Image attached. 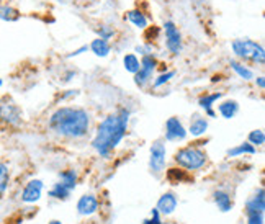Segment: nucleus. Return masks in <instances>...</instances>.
Wrapping results in <instances>:
<instances>
[{
  "label": "nucleus",
  "instance_id": "nucleus-10",
  "mask_svg": "<svg viewBox=\"0 0 265 224\" xmlns=\"http://www.w3.org/2000/svg\"><path fill=\"white\" fill-rule=\"evenodd\" d=\"M41 190H43V182L41 180H31L26 183L22 193V201L25 203H35L41 198Z\"/></svg>",
  "mask_w": 265,
  "mask_h": 224
},
{
  "label": "nucleus",
  "instance_id": "nucleus-5",
  "mask_svg": "<svg viewBox=\"0 0 265 224\" xmlns=\"http://www.w3.org/2000/svg\"><path fill=\"white\" fill-rule=\"evenodd\" d=\"M0 121L8 126H20L22 123V110L8 95L0 98Z\"/></svg>",
  "mask_w": 265,
  "mask_h": 224
},
{
  "label": "nucleus",
  "instance_id": "nucleus-16",
  "mask_svg": "<svg viewBox=\"0 0 265 224\" xmlns=\"http://www.w3.org/2000/svg\"><path fill=\"white\" fill-rule=\"evenodd\" d=\"M237 111H239V105H237L236 100H226L224 103L220 105V113L222 115V118H226V120L234 118Z\"/></svg>",
  "mask_w": 265,
  "mask_h": 224
},
{
  "label": "nucleus",
  "instance_id": "nucleus-1",
  "mask_svg": "<svg viewBox=\"0 0 265 224\" xmlns=\"http://www.w3.org/2000/svg\"><path fill=\"white\" fill-rule=\"evenodd\" d=\"M128 111H121L120 115H110L100 123L97 134H95L92 146L102 157H108L110 152L118 146L126 134L128 128Z\"/></svg>",
  "mask_w": 265,
  "mask_h": 224
},
{
  "label": "nucleus",
  "instance_id": "nucleus-19",
  "mask_svg": "<svg viewBox=\"0 0 265 224\" xmlns=\"http://www.w3.org/2000/svg\"><path fill=\"white\" fill-rule=\"evenodd\" d=\"M59 179H61V183L67 186L69 190H74L76 188V183H77V174L76 170H64V172L59 174Z\"/></svg>",
  "mask_w": 265,
  "mask_h": 224
},
{
  "label": "nucleus",
  "instance_id": "nucleus-34",
  "mask_svg": "<svg viewBox=\"0 0 265 224\" xmlns=\"http://www.w3.org/2000/svg\"><path fill=\"white\" fill-rule=\"evenodd\" d=\"M2 85H3V81H2V79H0V87H2Z\"/></svg>",
  "mask_w": 265,
  "mask_h": 224
},
{
  "label": "nucleus",
  "instance_id": "nucleus-11",
  "mask_svg": "<svg viewBox=\"0 0 265 224\" xmlns=\"http://www.w3.org/2000/svg\"><path fill=\"white\" fill-rule=\"evenodd\" d=\"M98 210V200L93 195H84L81 196L77 203V211L81 216H90Z\"/></svg>",
  "mask_w": 265,
  "mask_h": 224
},
{
  "label": "nucleus",
  "instance_id": "nucleus-21",
  "mask_svg": "<svg viewBox=\"0 0 265 224\" xmlns=\"http://www.w3.org/2000/svg\"><path fill=\"white\" fill-rule=\"evenodd\" d=\"M241 154H256V147L249 142H242L237 147H232L227 151V156L229 157H237V156H241Z\"/></svg>",
  "mask_w": 265,
  "mask_h": 224
},
{
  "label": "nucleus",
  "instance_id": "nucleus-13",
  "mask_svg": "<svg viewBox=\"0 0 265 224\" xmlns=\"http://www.w3.org/2000/svg\"><path fill=\"white\" fill-rule=\"evenodd\" d=\"M265 191L261 188L246 205V213H264L265 210Z\"/></svg>",
  "mask_w": 265,
  "mask_h": 224
},
{
  "label": "nucleus",
  "instance_id": "nucleus-23",
  "mask_svg": "<svg viewBox=\"0 0 265 224\" xmlns=\"http://www.w3.org/2000/svg\"><path fill=\"white\" fill-rule=\"evenodd\" d=\"M221 97H222L221 92H216V93H211V95H203V97L198 100V105L201 106V108H205L206 111H208V110H213L211 106H213V103H215L218 98H221Z\"/></svg>",
  "mask_w": 265,
  "mask_h": 224
},
{
  "label": "nucleus",
  "instance_id": "nucleus-9",
  "mask_svg": "<svg viewBox=\"0 0 265 224\" xmlns=\"http://www.w3.org/2000/svg\"><path fill=\"white\" fill-rule=\"evenodd\" d=\"M166 137L169 141H183L187 137V131L178 118H169L166 121Z\"/></svg>",
  "mask_w": 265,
  "mask_h": 224
},
{
  "label": "nucleus",
  "instance_id": "nucleus-37",
  "mask_svg": "<svg viewBox=\"0 0 265 224\" xmlns=\"http://www.w3.org/2000/svg\"><path fill=\"white\" fill-rule=\"evenodd\" d=\"M176 224H178V223H176Z\"/></svg>",
  "mask_w": 265,
  "mask_h": 224
},
{
  "label": "nucleus",
  "instance_id": "nucleus-15",
  "mask_svg": "<svg viewBox=\"0 0 265 224\" xmlns=\"http://www.w3.org/2000/svg\"><path fill=\"white\" fill-rule=\"evenodd\" d=\"M88 49H92V52L95 56L105 57V56H108V52H110V43H108V40L97 38V40L92 41V45L88 46Z\"/></svg>",
  "mask_w": 265,
  "mask_h": 224
},
{
  "label": "nucleus",
  "instance_id": "nucleus-30",
  "mask_svg": "<svg viewBox=\"0 0 265 224\" xmlns=\"http://www.w3.org/2000/svg\"><path fill=\"white\" fill-rule=\"evenodd\" d=\"M100 38H103V40H108L110 36H113V30H110V28H105V26H102L100 28Z\"/></svg>",
  "mask_w": 265,
  "mask_h": 224
},
{
  "label": "nucleus",
  "instance_id": "nucleus-8",
  "mask_svg": "<svg viewBox=\"0 0 265 224\" xmlns=\"http://www.w3.org/2000/svg\"><path fill=\"white\" fill-rule=\"evenodd\" d=\"M166 146L164 142L161 141H156L154 144L151 146V159H149V165H151V170L152 172H162L164 167H166Z\"/></svg>",
  "mask_w": 265,
  "mask_h": 224
},
{
  "label": "nucleus",
  "instance_id": "nucleus-3",
  "mask_svg": "<svg viewBox=\"0 0 265 224\" xmlns=\"http://www.w3.org/2000/svg\"><path fill=\"white\" fill-rule=\"evenodd\" d=\"M232 51H234L236 56L242 57V59H249L257 64L265 62L264 47L252 40H234L232 41Z\"/></svg>",
  "mask_w": 265,
  "mask_h": 224
},
{
  "label": "nucleus",
  "instance_id": "nucleus-32",
  "mask_svg": "<svg viewBox=\"0 0 265 224\" xmlns=\"http://www.w3.org/2000/svg\"><path fill=\"white\" fill-rule=\"evenodd\" d=\"M257 85H259V87H261V89H264V87H265V81H264V77H259V79H257Z\"/></svg>",
  "mask_w": 265,
  "mask_h": 224
},
{
  "label": "nucleus",
  "instance_id": "nucleus-24",
  "mask_svg": "<svg viewBox=\"0 0 265 224\" xmlns=\"http://www.w3.org/2000/svg\"><path fill=\"white\" fill-rule=\"evenodd\" d=\"M123 64H125L126 71L131 72V74H136L137 71H139V66H141L139 59H137L134 54H126L125 59H123Z\"/></svg>",
  "mask_w": 265,
  "mask_h": 224
},
{
  "label": "nucleus",
  "instance_id": "nucleus-2",
  "mask_svg": "<svg viewBox=\"0 0 265 224\" xmlns=\"http://www.w3.org/2000/svg\"><path fill=\"white\" fill-rule=\"evenodd\" d=\"M51 130L67 137H82L88 133L90 118L88 113L82 108L64 106L54 111L49 120Z\"/></svg>",
  "mask_w": 265,
  "mask_h": 224
},
{
  "label": "nucleus",
  "instance_id": "nucleus-26",
  "mask_svg": "<svg viewBox=\"0 0 265 224\" xmlns=\"http://www.w3.org/2000/svg\"><path fill=\"white\" fill-rule=\"evenodd\" d=\"M8 179H10V175H8L7 165H5L3 162H0V195H2L5 190H7Z\"/></svg>",
  "mask_w": 265,
  "mask_h": 224
},
{
  "label": "nucleus",
  "instance_id": "nucleus-18",
  "mask_svg": "<svg viewBox=\"0 0 265 224\" xmlns=\"http://www.w3.org/2000/svg\"><path fill=\"white\" fill-rule=\"evenodd\" d=\"M128 20L131 21L132 25L137 26V28H146L147 26V18L146 15L141 12V10H130L128 12Z\"/></svg>",
  "mask_w": 265,
  "mask_h": 224
},
{
  "label": "nucleus",
  "instance_id": "nucleus-6",
  "mask_svg": "<svg viewBox=\"0 0 265 224\" xmlns=\"http://www.w3.org/2000/svg\"><path fill=\"white\" fill-rule=\"evenodd\" d=\"M156 66H157V61L152 57V54L142 56L139 71L134 74V82L139 85V87H142L146 82H149V79L152 77V72L156 71Z\"/></svg>",
  "mask_w": 265,
  "mask_h": 224
},
{
  "label": "nucleus",
  "instance_id": "nucleus-17",
  "mask_svg": "<svg viewBox=\"0 0 265 224\" xmlns=\"http://www.w3.org/2000/svg\"><path fill=\"white\" fill-rule=\"evenodd\" d=\"M215 203L218 205V208H220L222 213L229 211L231 208H232L231 196L227 195V193H224V191H216V193H215Z\"/></svg>",
  "mask_w": 265,
  "mask_h": 224
},
{
  "label": "nucleus",
  "instance_id": "nucleus-36",
  "mask_svg": "<svg viewBox=\"0 0 265 224\" xmlns=\"http://www.w3.org/2000/svg\"><path fill=\"white\" fill-rule=\"evenodd\" d=\"M161 224H166V223H161Z\"/></svg>",
  "mask_w": 265,
  "mask_h": 224
},
{
  "label": "nucleus",
  "instance_id": "nucleus-22",
  "mask_svg": "<svg viewBox=\"0 0 265 224\" xmlns=\"http://www.w3.org/2000/svg\"><path fill=\"white\" fill-rule=\"evenodd\" d=\"M49 196H52V198H57V200H67L69 196H71V190L59 182L49 190Z\"/></svg>",
  "mask_w": 265,
  "mask_h": 224
},
{
  "label": "nucleus",
  "instance_id": "nucleus-29",
  "mask_svg": "<svg viewBox=\"0 0 265 224\" xmlns=\"http://www.w3.org/2000/svg\"><path fill=\"white\" fill-rule=\"evenodd\" d=\"M247 224H264V213H247Z\"/></svg>",
  "mask_w": 265,
  "mask_h": 224
},
{
  "label": "nucleus",
  "instance_id": "nucleus-14",
  "mask_svg": "<svg viewBox=\"0 0 265 224\" xmlns=\"http://www.w3.org/2000/svg\"><path fill=\"white\" fill-rule=\"evenodd\" d=\"M206 130H208V121H206L203 116H198V115H195L193 116V120L190 121V134L195 136V137H198L201 134H205Z\"/></svg>",
  "mask_w": 265,
  "mask_h": 224
},
{
  "label": "nucleus",
  "instance_id": "nucleus-35",
  "mask_svg": "<svg viewBox=\"0 0 265 224\" xmlns=\"http://www.w3.org/2000/svg\"><path fill=\"white\" fill-rule=\"evenodd\" d=\"M57 2H66V0H57Z\"/></svg>",
  "mask_w": 265,
  "mask_h": 224
},
{
  "label": "nucleus",
  "instance_id": "nucleus-31",
  "mask_svg": "<svg viewBox=\"0 0 265 224\" xmlns=\"http://www.w3.org/2000/svg\"><path fill=\"white\" fill-rule=\"evenodd\" d=\"M86 51H88V46H82V47H81V49H77V51H74V52H71V54H69V57L79 56V54H82V52H86Z\"/></svg>",
  "mask_w": 265,
  "mask_h": 224
},
{
  "label": "nucleus",
  "instance_id": "nucleus-20",
  "mask_svg": "<svg viewBox=\"0 0 265 224\" xmlns=\"http://www.w3.org/2000/svg\"><path fill=\"white\" fill-rule=\"evenodd\" d=\"M18 18H20V13H18L17 8L0 3V20H5V21H17Z\"/></svg>",
  "mask_w": 265,
  "mask_h": 224
},
{
  "label": "nucleus",
  "instance_id": "nucleus-27",
  "mask_svg": "<svg viewBox=\"0 0 265 224\" xmlns=\"http://www.w3.org/2000/svg\"><path fill=\"white\" fill-rule=\"evenodd\" d=\"M249 142L254 144V146H262L265 142V134L262 130H256V131H251L249 134Z\"/></svg>",
  "mask_w": 265,
  "mask_h": 224
},
{
  "label": "nucleus",
  "instance_id": "nucleus-25",
  "mask_svg": "<svg viewBox=\"0 0 265 224\" xmlns=\"http://www.w3.org/2000/svg\"><path fill=\"white\" fill-rule=\"evenodd\" d=\"M231 66H232V69H234V71L237 72V76L242 77L244 81H251V79L254 77V74H252L251 69H247L246 66H242V64L236 62V61H231Z\"/></svg>",
  "mask_w": 265,
  "mask_h": 224
},
{
  "label": "nucleus",
  "instance_id": "nucleus-4",
  "mask_svg": "<svg viewBox=\"0 0 265 224\" xmlns=\"http://www.w3.org/2000/svg\"><path fill=\"white\" fill-rule=\"evenodd\" d=\"M176 162L188 170H198L206 164V154L198 147L188 146L176 154Z\"/></svg>",
  "mask_w": 265,
  "mask_h": 224
},
{
  "label": "nucleus",
  "instance_id": "nucleus-33",
  "mask_svg": "<svg viewBox=\"0 0 265 224\" xmlns=\"http://www.w3.org/2000/svg\"><path fill=\"white\" fill-rule=\"evenodd\" d=\"M49 224H62V223L61 221H51Z\"/></svg>",
  "mask_w": 265,
  "mask_h": 224
},
{
  "label": "nucleus",
  "instance_id": "nucleus-28",
  "mask_svg": "<svg viewBox=\"0 0 265 224\" xmlns=\"http://www.w3.org/2000/svg\"><path fill=\"white\" fill-rule=\"evenodd\" d=\"M176 76V72L174 71H171V72H166V74H161V76H159L156 81H154V87H161V85H164L166 82H169L171 81V79Z\"/></svg>",
  "mask_w": 265,
  "mask_h": 224
},
{
  "label": "nucleus",
  "instance_id": "nucleus-12",
  "mask_svg": "<svg viewBox=\"0 0 265 224\" xmlns=\"http://www.w3.org/2000/svg\"><path fill=\"white\" fill-rule=\"evenodd\" d=\"M177 208V198L174 193H164L157 201V208L156 210L161 213V215H172Z\"/></svg>",
  "mask_w": 265,
  "mask_h": 224
},
{
  "label": "nucleus",
  "instance_id": "nucleus-7",
  "mask_svg": "<svg viewBox=\"0 0 265 224\" xmlns=\"http://www.w3.org/2000/svg\"><path fill=\"white\" fill-rule=\"evenodd\" d=\"M164 33H166V45L169 51L172 54H178L182 51V36H180L178 28L172 21H166L164 23Z\"/></svg>",
  "mask_w": 265,
  "mask_h": 224
}]
</instances>
